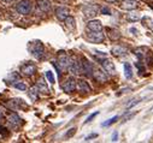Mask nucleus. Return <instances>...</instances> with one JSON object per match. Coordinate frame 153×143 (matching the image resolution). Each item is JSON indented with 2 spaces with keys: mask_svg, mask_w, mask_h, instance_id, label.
I'll return each mask as SVG.
<instances>
[{
  "mask_svg": "<svg viewBox=\"0 0 153 143\" xmlns=\"http://www.w3.org/2000/svg\"><path fill=\"white\" fill-rule=\"evenodd\" d=\"M98 113H99V112H95V113L91 114V116H89V117H88V118L85 120V124H88L89 122H92V119H94V117H97V116H98Z\"/></svg>",
  "mask_w": 153,
  "mask_h": 143,
  "instance_id": "7c9ffc66",
  "label": "nucleus"
},
{
  "mask_svg": "<svg viewBox=\"0 0 153 143\" xmlns=\"http://www.w3.org/2000/svg\"><path fill=\"white\" fill-rule=\"evenodd\" d=\"M16 10L21 15H28L31 11V3L29 0H21V1L16 5Z\"/></svg>",
  "mask_w": 153,
  "mask_h": 143,
  "instance_id": "0eeeda50",
  "label": "nucleus"
},
{
  "mask_svg": "<svg viewBox=\"0 0 153 143\" xmlns=\"http://www.w3.org/2000/svg\"><path fill=\"white\" fill-rule=\"evenodd\" d=\"M56 16L59 21H64L69 16V9L64 7V6H58L56 9Z\"/></svg>",
  "mask_w": 153,
  "mask_h": 143,
  "instance_id": "2eb2a0df",
  "label": "nucleus"
},
{
  "mask_svg": "<svg viewBox=\"0 0 153 143\" xmlns=\"http://www.w3.org/2000/svg\"><path fill=\"white\" fill-rule=\"evenodd\" d=\"M31 54L36 58V59H41L45 54V48H44V45L40 42V41H35L33 45H31Z\"/></svg>",
  "mask_w": 153,
  "mask_h": 143,
  "instance_id": "39448f33",
  "label": "nucleus"
},
{
  "mask_svg": "<svg viewBox=\"0 0 153 143\" xmlns=\"http://www.w3.org/2000/svg\"><path fill=\"white\" fill-rule=\"evenodd\" d=\"M136 114V112H134V113H128V114H126L123 118H122V123H126L128 119H130V118H133L134 116Z\"/></svg>",
  "mask_w": 153,
  "mask_h": 143,
  "instance_id": "c756f323",
  "label": "nucleus"
},
{
  "mask_svg": "<svg viewBox=\"0 0 153 143\" xmlns=\"http://www.w3.org/2000/svg\"><path fill=\"white\" fill-rule=\"evenodd\" d=\"M7 122H9V124L12 125V126H18V125L21 124V118H19L18 114H16L15 112H11V113H9V116H7Z\"/></svg>",
  "mask_w": 153,
  "mask_h": 143,
  "instance_id": "6ab92c4d",
  "label": "nucleus"
},
{
  "mask_svg": "<svg viewBox=\"0 0 153 143\" xmlns=\"http://www.w3.org/2000/svg\"><path fill=\"white\" fill-rule=\"evenodd\" d=\"M85 72V75H87V76H93V65L86 59V58H83L82 60H81V74H83Z\"/></svg>",
  "mask_w": 153,
  "mask_h": 143,
  "instance_id": "9d476101",
  "label": "nucleus"
},
{
  "mask_svg": "<svg viewBox=\"0 0 153 143\" xmlns=\"http://www.w3.org/2000/svg\"><path fill=\"white\" fill-rule=\"evenodd\" d=\"M140 101H141V100H135L134 102H130V103H129V105L127 106V108L129 110V108H131V107H134V106H136L137 103H140Z\"/></svg>",
  "mask_w": 153,
  "mask_h": 143,
  "instance_id": "2f4dec72",
  "label": "nucleus"
},
{
  "mask_svg": "<svg viewBox=\"0 0 153 143\" xmlns=\"http://www.w3.org/2000/svg\"><path fill=\"white\" fill-rule=\"evenodd\" d=\"M76 89H79V91L81 93H89L91 91V87L89 84L85 81V80H79V81H76Z\"/></svg>",
  "mask_w": 153,
  "mask_h": 143,
  "instance_id": "4468645a",
  "label": "nucleus"
},
{
  "mask_svg": "<svg viewBox=\"0 0 153 143\" xmlns=\"http://www.w3.org/2000/svg\"><path fill=\"white\" fill-rule=\"evenodd\" d=\"M100 12H101L102 15H111V11H110L107 7H102V9H100Z\"/></svg>",
  "mask_w": 153,
  "mask_h": 143,
  "instance_id": "473e14b6",
  "label": "nucleus"
},
{
  "mask_svg": "<svg viewBox=\"0 0 153 143\" xmlns=\"http://www.w3.org/2000/svg\"><path fill=\"white\" fill-rule=\"evenodd\" d=\"M124 76L127 80H130L133 77V69L129 63H124Z\"/></svg>",
  "mask_w": 153,
  "mask_h": 143,
  "instance_id": "5701e85b",
  "label": "nucleus"
},
{
  "mask_svg": "<svg viewBox=\"0 0 153 143\" xmlns=\"http://www.w3.org/2000/svg\"><path fill=\"white\" fill-rule=\"evenodd\" d=\"M46 77L50 81V83H54V76H53V74L51 72V71H46Z\"/></svg>",
  "mask_w": 153,
  "mask_h": 143,
  "instance_id": "cd10ccee",
  "label": "nucleus"
},
{
  "mask_svg": "<svg viewBox=\"0 0 153 143\" xmlns=\"http://www.w3.org/2000/svg\"><path fill=\"white\" fill-rule=\"evenodd\" d=\"M95 137H98V133H91V135H88V136L85 138V141H91L92 138H95Z\"/></svg>",
  "mask_w": 153,
  "mask_h": 143,
  "instance_id": "72a5a7b5",
  "label": "nucleus"
},
{
  "mask_svg": "<svg viewBox=\"0 0 153 143\" xmlns=\"http://www.w3.org/2000/svg\"><path fill=\"white\" fill-rule=\"evenodd\" d=\"M101 65H102V69L106 71L108 75H113L114 72H116L114 65H113V63H112L110 59H104V60H101Z\"/></svg>",
  "mask_w": 153,
  "mask_h": 143,
  "instance_id": "f8f14e48",
  "label": "nucleus"
},
{
  "mask_svg": "<svg viewBox=\"0 0 153 143\" xmlns=\"http://www.w3.org/2000/svg\"><path fill=\"white\" fill-rule=\"evenodd\" d=\"M75 89H76V80L74 77H69L63 84V90L65 93H72Z\"/></svg>",
  "mask_w": 153,
  "mask_h": 143,
  "instance_id": "9b49d317",
  "label": "nucleus"
},
{
  "mask_svg": "<svg viewBox=\"0 0 153 143\" xmlns=\"http://www.w3.org/2000/svg\"><path fill=\"white\" fill-rule=\"evenodd\" d=\"M106 30L108 31L110 39H111L112 41H117V40H120V39H121V34H120V31H118L117 29H111V28H107Z\"/></svg>",
  "mask_w": 153,
  "mask_h": 143,
  "instance_id": "aec40b11",
  "label": "nucleus"
},
{
  "mask_svg": "<svg viewBox=\"0 0 153 143\" xmlns=\"http://www.w3.org/2000/svg\"><path fill=\"white\" fill-rule=\"evenodd\" d=\"M111 53L116 57H126L128 55V49L126 47H122V46H114L112 49H111Z\"/></svg>",
  "mask_w": 153,
  "mask_h": 143,
  "instance_id": "f3484780",
  "label": "nucleus"
},
{
  "mask_svg": "<svg viewBox=\"0 0 153 143\" xmlns=\"http://www.w3.org/2000/svg\"><path fill=\"white\" fill-rule=\"evenodd\" d=\"M82 11H83V15H85L86 18L92 19L99 13V7L94 4H87L82 7Z\"/></svg>",
  "mask_w": 153,
  "mask_h": 143,
  "instance_id": "f03ea898",
  "label": "nucleus"
},
{
  "mask_svg": "<svg viewBox=\"0 0 153 143\" xmlns=\"http://www.w3.org/2000/svg\"><path fill=\"white\" fill-rule=\"evenodd\" d=\"M15 88L18 89V90H27V86H25L23 82H17V83H15Z\"/></svg>",
  "mask_w": 153,
  "mask_h": 143,
  "instance_id": "bb28decb",
  "label": "nucleus"
},
{
  "mask_svg": "<svg viewBox=\"0 0 153 143\" xmlns=\"http://www.w3.org/2000/svg\"><path fill=\"white\" fill-rule=\"evenodd\" d=\"M127 19H128L129 22H137V21H140V19H141V16H140L139 13L131 12V13L127 15Z\"/></svg>",
  "mask_w": 153,
  "mask_h": 143,
  "instance_id": "b1692460",
  "label": "nucleus"
},
{
  "mask_svg": "<svg viewBox=\"0 0 153 143\" xmlns=\"http://www.w3.org/2000/svg\"><path fill=\"white\" fill-rule=\"evenodd\" d=\"M106 3H110V4H114V3H117L118 0H105Z\"/></svg>",
  "mask_w": 153,
  "mask_h": 143,
  "instance_id": "c9c22d12",
  "label": "nucleus"
},
{
  "mask_svg": "<svg viewBox=\"0 0 153 143\" xmlns=\"http://www.w3.org/2000/svg\"><path fill=\"white\" fill-rule=\"evenodd\" d=\"M3 3H6V4H11V3H13L15 0H1Z\"/></svg>",
  "mask_w": 153,
  "mask_h": 143,
  "instance_id": "e433bc0d",
  "label": "nucleus"
},
{
  "mask_svg": "<svg viewBox=\"0 0 153 143\" xmlns=\"http://www.w3.org/2000/svg\"><path fill=\"white\" fill-rule=\"evenodd\" d=\"M28 94H29V97L31 99V101H36L37 97H39V89H37L36 86H34V87L30 88V90H29Z\"/></svg>",
  "mask_w": 153,
  "mask_h": 143,
  "instance_id": "4be33fe9",
  "label": "nucleus"
},
{
  "mask_svg": "<svg viewBox=\"0 0 153 143\" xmlns=\"http://www.w3.org/2000/svg\"><path fill=\"white\" fill-rule=\"evenodd\" d=\"M0 119H3V113H1V111H0Z\"/></svg>",
  "mask_w": 153,
  "mask_h": 143,
  "instance_id": "58836bf2",
  "label": "nucleus"
},
{
  "mask_svg": "<svg viewBox=\"0 0 153 143\" xmlns=\"http://www.w3.org/2000/svg\"><path fill=\"white\" fill-rule=\"evenodd\" d=\"M135 55L142 60V61H147V64L149 65V59L152 58V52L147 48V47H139L135 49Z\"/></svg>",
  "mask_w": 153,
  "mask_h": 143,
  "instance_id": "f257e3e1",
  "label": "nucleus"
},
{
  "mask_svg": "<svg viewBox=\"0 0 153 143\" xmlns=\"http://www.w3.org/2000/svg\"><path fill=\"white\" fill-rule=\"evenodd\" d=\"M21 72L24 76L30 77V76H33L36 72V66L34 64H31V63H27V64H24V65L21 66Z\"/></svg>",
  "mask_w": 153,
  "mask_h": 143,
  "instance_id": "1a4fd4ad",
  "label": "nucleus"
},
{
  "mask_svg": "<svg viewBox=\"0 0 153 143\" xmlns=\"http://www.w3.org/2000/svg\"><path fill=\"white\" fill-rule=\"evenodd\" d=\"M0 132H5V129H4L1 125H0Z\"/></svg>",
  "mask_w": 153,
  "mask_h": 143,
  "instance_id": "4c0bfd02",
  "label": "nucleus"
},
{
  "mask_svg": "<svg viewBox=\"0 0 153 143\" xmlns=\"http://www.w3.org/2000/svg\"><path fill=\"white\" fill-rule=\"evenodd\" d=\"M37 7L42 12H48L51 10V1L50 0H37Z\"/></svg>",
  "mask_w": 153,
  "mask_h": 143,
  "instance_id": "a211bd4d",
  "label": "nucleus"
},
{
  "mask_svg": "<svg viewBox=\"0 0 153 143\" xmlns=\"http://www.w3.org/2000/svg\"><path fill=\"white\" fill-rule=\"evenodd\" d=\"M86 35H87V39L89 41L95 42V43H100L105 39V35H104L102 30H100V31H88V30H86Z\"/></svg>",
  "mask_w": 153,
  "mask_h": 143,
  "instance_id": "20e7f679",
  "label": "nucleus"
},
{
  "mask_svg": "<svg viewBox=\"0 0 153 143\" xmlns=\"http://www.w3.org/2000/svg\"><path fill=\"white\" fill-rule=\"evenodd\" d=\"M120 7L122 10H127V11H134L139 7V3L136 0H122Z\"/></svg>",
  "mask_w": 153,
  "mask_h": 143,
  "instance_id": "6e6552de",
  "label": "nucleus"
},
{
  "mask_svg": "<svg viewBox=\"0 0 153 143\" xmlns=\"http://www.w3.org/2000/svg\"><path fill=\"white\" fill-rule=\"evenodd\" d=\"M117 137H118V133H117V131H114L113 135H112V141L116 142V141H117Z\"/></svg>",
  "mask_w": 153,
  "mask_h": 143,
  "instance_id": "f704fd0d",
  "label": "nucleus"
},
{
  "mask_svg": "<svg viewBox=\"0 0 153 143\" xmlns=\"http://www.w3.org/2000/svg\"><path fill=\"white\" fill-rule=\"evenodd\" d=\"M36 87H37V89H39V91H41L44 94H47L48 93V87H47V84H46V82H45L44 78H40L39 81H37Z\"/></svg>",
  "mask_w": 153,
  "mask_h": 143,
  "instance_id": "412c9836",
  "label": "nucleus"
},
{
  "mask_svg": "<svg viewBox=\"0 0 153 143\" xmlns=\"http://www.w3.org/2000/svg\"><path fill=\"white\" fill-rule=\"evenodd\" d=\"M64 21H65V24H66L68 28H70V29H74L75 28V19H74V17L68 16Z\"/></svg>",
  "mask_w": 153,
  "mask_h": 143,
  "instance_id": "393cba45",
  "label": "nucleus"
},
{
  "mask_svg": "<svg viewBox=\"0 0 153 143\" xmlns=\"http://www.w3.org/2000/svg\"><path fill=\"white\" fill-rule=\"evenodd\" d=\"M93 77H94L98 82H100V83L107 82V75H106L105 72H102V70H100V69H95V70H94Z\"/></svg>",
  "mask_w": 153,
  "mask_h": 143,
  "instance_id": "dca6fc26",
  "label": "nucleus"
},
{
  "mask_svg": "<svg viewBox=\"0 0 153 143\" xmlns=\"http://www.w3.org/2000/svg\"><path fill=\"white\" fill-rule=\"evenodd\" d=\"M152 1H153V0H152Z\"/></svg>",
  "mask_w": 153,
  "mask_h": 143,
  "instance_id": "ea45409f",
  "label": "nucleus"
},
{
  "mask_svg": "<svg viewBox=\"0 0 153 143\" xmlns=\"http://www.w3.org/2000/svg\"><path fill=\"white\" fill-rule=\"evenodd\" d=\"M118 120V117L116 116V117H113V118H111V119H108L107 122H105V123H102V126H108V125H111V124H113V123H116Z\"/></svg>",
  "mask_w": 153,
  "mask_h": 143,
  "instance_id": "a878e982",
  "label": "nucleus"
},
{
  "mask_svg": "<svg viewBox=\"0 0 153 143\" xmlns=\"http://www.w3.org/2000/svg\"><path fill=\"white\" fill-rule=\"evenodd\" d=\"M76 133V128H71V129H69V131L65 133V137L66 138H70L71 136H74Z\"/></svg>",
  "mask_w": 153,
  "mask_h": 143,
  "instance_id": "c85d7f7f",
  "label": "nucleus"
},
{
  "mask_svg": "<svg viewBox=\"0 0 153 143\" xmlns=\"http://www.w3.org/2000/svg\"><path fill=\"white\" fill-rule=\"evenodd\" d=\"M68 70H69V72L71 75H79V74H81V60L76 59V58H71L69 60Z\"/></svg>",
  "mask_w": 153,
  "mask_h": 143,
  "instance_id": "7ed1b4c3",
  "label": "nucleus"
},
{
  "mask_svg": "<svg viewBox=\"0 0 153 143\" xmlns=\"http://www.w3.org/2000/svg\"><path fill=\"white\" fill-rule=\"evenodd\" d=\"M88 31H100L102 30V24L100 21H89L88 24H87V29Z\"/></svg>",
  "mask_w": 153,
  "mask_h": 143,
  "instance_id": "ddd939ff",
  "label": "nucleus"
},
{
  "mask_svg": "<svg viewBox=\"0 0 153 143\" xmlns=\"http://www.w3.org/2000/svg\"><path fill=\"white\" fill-rule=\"evenodd\" d=\"M69 60H70V58L68 57V54H66L64 51L58 52V54H57V65H58V67H59L60 70L68 69Z\"/></svg>",
  "mask_w": 153,
  "mask_h": 143,
  "instance_id": "423d86ee",
  "label": "nucleus"
}]
</instances>
